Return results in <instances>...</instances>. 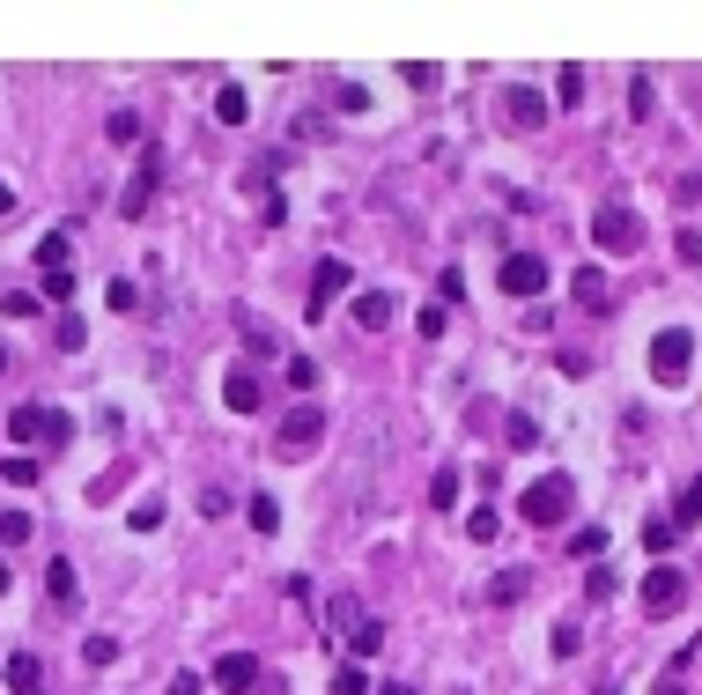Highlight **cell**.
<instances>
[{
  "label": "cell",
  "mask_w": 702,
  "mask_h": 695,
  "mask_svg": "<svg viewBox=\"0 0 702 695\" xmlns=\"http://www.w3.org/2000/svg\"><path fill=\"white\" fill-rule=\"evenodd\" d=\"M0 481H8V488H30V481H37V459H23V452L0 459Z\"/></svg>",
  "instance_id": "484cf974"
},
{
  "label": "cell",
  "mask_w": 702,
  "mask_h": 695,
  "mask_svg": "<svg viewBox=\"0 0 702 695\" xmlns=\"http://www.w3.org/2000/svg\"><path fill=\"white\" fill-rule=\"evenodd\" d=\"M37 695H45V688H37Z\"/></svg>",
  "instance_id": "681fc988"
},
{
  "label": "cell",
  "mask_w": 702,
  "mask_h": 695,
  "mask_svg": "<svg viewBox=\"0 0 702 695\" xmlns=\"http://www.w3.org/2000/svg\"><path fill=\"white\" fill-rule=\"evenodd\" d=\"M318 437H326V407H289L281 415V429H274V459H303V452H318Z\"/></svg>",
  "instance_id": "7a4b0ae2"
},
{
  "label": "cell",
  "mask_w": 702,
  "mask_h": 695,
  "mask_svg": "<svg viewBox=\"0 0 702 695\" xmlns=\"http://www.w3.org/2000/svg\"><path fill=\"white\" fill-rule=\"evenodd\" d=\"M503 119L518 126V134H540L547 126V97H533V89H510V104H503Z\"/></svg>",
  "instance_id": "8fae6325"
},
{
  "label": "cell",
  "mask_w": 702,
  "mask_h": 695,
  "mask_svg": "<svg viewBox=\"0 0 702 695\" xmlns=\"http://www.w3.org/2000/svg\"><path fill=\"white\" fill-rule=\"evenodd\" d=\"M45 444L60 452V444H74V415H60V407H45Z\"/></svg>",
  "instance_id": "d4e9b609"
},
{
  "label": "cell",
  "mask_w": 702,
  "mask_h": 695,
  "mask_svg": "<svg viewBox=\"0 0 702 695\" xmlns=\"http://www.w3.org/2000/svg\"><path fill=\"white\" fill-rule=\"evenodd\" d=\"M577 304L584 311H606V274L599 267H577Z\"/></svg>",
  "instance_id": "ac0fdd59"
},
{
  "label": "cell",
  "mask_w": 702,
  "mask_h": 695,
  "mask_svg": "<svg viewBox=\"0 0 702 695\" xmlns=\"http://www.w3.org/2000/svg\"><path fill=\"white\" fill-rule=\"evenodd\" d=\"M67 259H74L67 237H45V244H37V274H67Z\"/></svg>",
  "instance_id": "d6986e66"
},
{
  "label": "cell",
  "mask_w": 702,
  "mask_h": 695,
  "mask_svg": "<svg viewBox=\"0 0 702 695\" xmlns=\"http://www.w3.org/2000/svg\"><path fill=\"white\" fill-rule=\"evenodd\" d=\"M244 518H252V533H281V503L274 496H252V503H244Z\"/></svg>",
  "instance_id": "ffe728a7"
},
{
  "label": "cell",
  "mask_w": 702,
  "mask_h": 695,
  "mask_svg": "<svg viewBox=\"0 0 702 695\" xmlns=\"http://www.w3.org/2000/svg\"><path fill=\"white\" fill-rule=\"evenodd\" d=\"M37 673H45V666H37V651H15V659H8V688L15 695H37Z\"/></svg>",
  "instance_id": "9a60e30c"
},
{
  "label": "cell",
  "mask_w": 702,
  "mask_h": 695,
  "mask_svg": "<svg viewBox=\"0 0 702 695\" xmlns=\"http://www.w3.org/2000/svg\"><path fill=\"white\" fill-rule=\"evenodd\" d=\"M429 503H436V511H451V503H459V474H451V466L429 481Z\"/></svg>",
  "instance_id": "83f0119b"
},
{
  "label": "cell",
  "mask_w": 702,
  "mask_h": 695,
  "mask_svg": "<svg viewBox=\"0 0 702 695\" xmlns=\"http://www.w3.org/2000/svg\"><path fill=\"white\" fill-rule=\"evenodd\" d=\"M8 577H15V570H8V555H0V592H8Z\"/></svg>",
  "instance_id": "bcb514c9"
},
{
  "label": "cell",
  "mask_w": 702,
  "mask_h": 695,
  "mask_svg": "<svg viewBox=\"0 0 702 695\" xmlns=\"http://www.w3.org/2000/svg\"><path fill=\"white\" fill-rule=\"evenodd\" d=\"M0 311H8V318H30V311H37V296H30V289H15V296H0Z\"/></svg>",
  "instance_id": "ab89813d"
},
{
  "label": "cell",
  "mask_w": 702,
  "mask_h": 695,
  "mask_svg": "<svg viewBox=\"0 0 702 695\" xmlns=\"http://www.w3.org/2000/svg\"><path fill=\"white\" fill-rule=\"evenodd\" d=\"M156 185H163V148H141L134 178H126V193H119V215H126V222H141V215H148V200H156Z\"/></svg>",
  "instance_id": "277c9868"
},
{
  "label": "cell",
  "mask_w": 702,
  "mask_h": 695,
  "mask_svg": "<svg viewBox=\"0 0 702 695\" xmlns=\"http://www.w3.org/2000/svg\"><path fill=\"white\" fill-rule=\"evenodd\" d=\"M170 695H200V673H170Z\"/></svg>",
  "instance_id": "b9f144b4"
},
{
  "label": "cell",
  "mask_w": 702,
  "mask_h": 695,
  "mask_svg": "<svg viewBox=\"0 0 702 695\" xmlns=\"http://www.w3.org/2000/svg\"><path fill=\"white\" fill-rule=\"evenodd\" d=\"M104 134L126 148V141H141V119H134V111H111V119H104Z\"/></svg>",
  "instance_id": "4316f807"
},
{
  "label": "cell",
  "mask_w": 702,
  "mask_h": 695,
  "mask_svg": "<svg viewBox=\"0 0 702 695\" xmlns=\"http://www.w3.org/2000/svg\"><path fill=\"white\" fill-rule=\"evenodd\" d=\"M82 341H89V333H82V318H67V311H60V348L74 355V348H82Z\"/></svg>",
  "instance_id": "60d3db41"
},
{
  "label": "cell",
  "mask_w": 702,
  "mask_h": 695,
  "mask_svg": "<svg viewBox=\"0 0 702 695\" xmlns=\"http://www.w3.org/2000/svg\"><path fill=\"white\" fill-rule=\"evenodd\" d=\"M688 659H702V644H695V651H688Z\"/></svg>",
  "instance_id": "c3c4849f"
},
{
  "label": "cell",
  "mask_w": 702,
  "mask_h": 695,
  "mask_svg": "<svg viewBox=\"0 0 702 695\" xmlns=\"http://www.w3.org/2000/svg\"><path fill=\"white\" fill-rule=\"evenodd\" d=\"M348 259H318V267H311V318H326V304H333V296L340 289H348Z\"/></svg>",
  "instance_id": "9c48e42d"
},
{
  "label": "cell",
  "mask_w": 702,
  "mask_h": 695,
  "mask_svg": "<svg viewBox=\"0 0 702 695\" xmlns=\"http://www.w3.org/2000/svg\"><path fill=\"white\" fill-rule=\"evenodd\" d=\"M651 695H688V688H680V681H651Z\"/></svg>",
  "instance_id": "7bdbcfd3"
},
{
  "label": "cell",
  "mask_w": 702,
  "mask_h": 695,
  "mask_svg": "<svg viewBox=\"0 0 702 695\" xmlns=\"http://www.w3.org/2000/svg\"><path fill=\"white\" fill-rule=\"evenodd\" d=\"M222 126H244V119H252V104H244V89H222Z\"/></svg>",
  "instance_id": "f1b7e54d"
},
{
  "label": "cell",
  "mask_w": 702,
  "mask_h": 695,
  "mask_svg": "<svg viewBox=\"0 0 702 695\" xmlns=\"http://www.w3.org/2000/svg\"><path fill=\"white\" fill-rule=\"evenodd\" d=\"M0 370H8V348H0Z\"/></svg>",
  "instance_id": "7dc6e473"
},
{
  "label": "cell",
  "mask_w": 702,
  "mask_h": 695,
  "mask_svg": "<svg viewBox=\"0 0 702 695\" xmlns=\"http://www.w3.org/2000/svg\"><path fill=\"white\" fill-rule=\"evenodd\" d=\"M414 333H422V341H436V333H444V304H429L422 318H414Z\"/></svg>",
  "instance_id": "f35d334b"
},
{
  "label": "cell",
  "mask_w": 702,
  "mask_h": 695,
  "mask_svg": "<svg viewBox=\"0 0 702 695\" xmlns=\"http://www.w3.org/2000/svg\"><path fill=\"white\" fill-rule=\"evenodd\" d=\"M503 437H510V452H533V444H540V422H533V415H510Z\"/></svg>",
  "instance_id": "44dd1931"
},
{
  "label": "cell",
  "mask_w": 702,
  "mask_h": 695,
  "mask_svg": "<svg viewBox=\"0 0 702 695\" xmlns=\"http://www.w3.org/2000/svg\"><path fill=\"white\" fill-rule=\"evenodd\" d=\"M569 555H577V562H599V555H606V533H599V525H584V533H569Z\"/></svg>",
  "instance_id": "7402d4cb"
},
{
  "label": "cell",
  "mask_w": 702,
  "mask_h": 695,
  "mask_svg": "<svg viewBox=\"0 0 702 695\" xmlns=\"http://www.w3.org/2000/svg\"><path fill=\"white\" fill-rule=\"evenodd\" d=\"M377 681H370V673L363 666H340V681H333V695H370Z\"/></svg>",
  "instance_id": "4dcf8cb0"
},
{
  "label": "cell",
  "mask_w": 702,
  "mask_h": 695,
  "mask_svg": "<svg viewBox=\"0 0 702 695\" xmlns=\"http://www.w3.org/2000/svg\"><path fill=\"white\" fill-rule=\"evenodd\" d=\"M673 540H680V525H673V518H651V525H643V548H651V555H666Z\"/></svg>",
  "instance_id": "cb8c5ba5"
},
{
  "label": "cell",
  "mask_w": 702,
  "mask_h": 695,
  "mask_svg": "<svg viewBox=\"0 0 702 695\" xmlns=\"http://www.w3.org/2000/svg\"><path fill=\"white\" fill-rule=\"evenodd\" d=\"M82 659H89V666H111V659H119V636H89Z\"/></svg>",
  "instance_id": "1f68e13d"
},
{
  "label": "cell",
  "mask_w": 702,
  "mask_h": 695,
  "mask_svg": "<svg viewBox=\"0 0 702 695\" xmlns=\"http://www.w3.org/2000/svg\"><path fill=\"white\" fill-rule=\"evenodd\" d=\"M8 437L15 444H37V437H45V407H15V415H8Z\"/></svg>",
  "instance_id": "2e32d148"
},
{
  "label": "cell",
  "mask_w": 702,
  "mask_h": 695,
  "mask_svg": "<svg viewBox=\"0 0 702 695\" xmlns=\"http://www.w3.org/2000/svg\"><path fill=\"white\" fill-rule=\"evenodd\" d=\"M45 599L52 607H74V599H82V585H74V562L60 555V562H45Z\"/></svg>",
  "instance_id": "5bb4252c"
},
{
  "label": "cell",
  "mask_w": 702,
  "mask_h": 695,
  "mask_svg": "<svg viewBox=\"0 0 702 695\" xmlns=\"http://www.w3.org/2000/svg\"><path fill=\"white\" fill-rule=\"evenodd\" d=\"M569 503H577V488H569V474H540V481H533V488L518 496V518L547 533V525H562V518H569Z\"/></svg>",
  "instance_id": "6da1fadb"
},
{
  "label": "cell",
  "mask_w": 702,
  "mask_h": 695,
  "mask_svg": "<svg viewBox=\"0 0 702 695\" xmlns=\"http://www.w3.org/2000/svg\"><path fill=\"white\" fill-rule=\"evenodd\" d=\"M592 244H599V252H636V244H643V222L629 208H599L592 215Z\"/></svg>",
  "instance_id": "5b68a950"
},
{
  "label": "cell",
  "mask_w": 702,
  "mask_h": 695,
  "mask_svg": "<svg viewBox=\"0 0 702 695\" xmlns=\"http://www.w3.org/2000/svg\"><path fill=\"white\" fill-rule=\"evenodd\" d=\"M377 695H414V688H407V681H392V688H377Z\"/></svg>",
  "instance_id": "f6af8a7d"
},
{
  "label": "cell",
  "mask_w": 702,
  "mask_h": 695,
  "mask_svg": "<svg viewBox=\"0 0 702 695\" xmlns=\"http://www.w3.org/2000/svg\"><path fill=\"white\" fill-rule=\"evenodd\" d=\"M584 599H592V607H599V599H614V577H606V570H584Z\"/></svg>",
  "instance_id": "74e56055"
},
{
  "label": "cell",
  "mask_w": 702,
  "mask_h": 695,
  "mask_svg": "<svg viewBox=\"0 0 702 695\" xmlns=\"http://www.w3.org/2000/svg\"><path fill=\"white\" fill-rule=\"evenodd\" d=\"M259 673H267V666H259L252 651H222V659H215V688H222V695H252Z\"/></svg>",
  "instance_id": "ba28073f"
},
{
  "label": "cell",
  "mask_w": 702,
  "mask_h": 695,
  "mask_svg": "<svg viewBox=\"0 0 702 695\" xmlns=\"http://www.w3.org/2000/svg\"><path fill=\"white\" fill-rule=\"evenodd\" d=\"M15 215V193H8V185H0V222H8Z\"/></svg>",
  "instance_id": "ee69618b"
},
{
  "label": "cell",
  "mask_w": 702,
  "mask_h": 695,
  "mask_svg": "<svg viewBox=\"0 0 702 695\" xmlns=\"http://www.w3.org/2000/svg\"><path fill=\"white\" fill-rule=\"evenodd\" d=\"M555 89H562V104H584V67L562 60V67H555Z\"/></svg>",
  "instance_id": "603a6c76"
},
{
  "label": "cell",
  "mask_w": 702,
  "mask_h": 695,
  "mask_svg": "<svg viewBox=\"0 0 702 695\" xmlns=\"http://www.w3.org/2000/svg\"><path fill=\"white\" fill-rule=\"evenodd\" d=\"M348 636H355V659H370V651H377V644H385V629H377V622H355Z\"/></svg>",
  "instance_id": "e575fe53"
},
{
  "label": "cell",
  "mask_w": 702,
  "mask_h": 695,
  "mask_svg": "<svg viewBox=\"0 0 702 695\" xmlns=\"http://www.w3.org/2000/svg\"><path fill=\"white\" fill-rule=\"evenodd\" d=\"M688 363H695V333L688 326H666L651 341V378L658 385H680V378H688Z\"/></svg>",
  "instance_id": "3957f363"
},
{
  "label": "cell",
  "mask_w": 702,
  "mask_h": 695,
  "mask_svg": "<svg viewBox=\"0 0 702 695\" xmlns=\"http://www.w3.org/2000/svg\"><path fill=\"white\" fill-rule=\"evenodd\" d=\"M643 614H680V599H688V570H643Z\"/></svg>",
  "instance_id": "8992f818"
},
{
  "label": "cell",
  "mask_w": 702,
  "mask_h": 695,
  "mask_svg": "<svg viewBox=\"0 0 702 695\" xmlns=\"http://www.w3.org/2000/svg\"><path fill=\"white\" fill-rule=\"evenodd\" d=\"M392 311H400V304H392L385 289H363V296H355V326H363V333H385Z\"/></svg>",
  "instance_id": "7c38bea8"
},
{
  "label": "cell",
  "mask_w": 702,
  "mask_h": 695,
  "mask_svg": "<svg viewBox=\"0 0 702 695\" xmlns=\"http://www.w3.org/2000/svg\"><path fill=\"white\" fill-rule=\"evenodd\" d=\"M259 400H267V392H259L252 370H230V378H222V407H230V415H259Z\"/></svg>",
  "instance_id": "30bf717a"
},
{
  "label": "cell",
  "mask_w": 702,
  "mask_h": 695,
  "mask_svg": "<svg viewBox=\"0 0 702 695\" xmlns=\"http://www.w3.org/2000/svg\"><path fill=\"white\" fill-rule=\"evenodd\" d=\"M673 252H680V267H702V230H680Z\"/></svg>",
  "instance_id": "8d00e7d4"
},
{
  "label": "cell",
  "mask_w": 702,
  "mask_h": 695,
  "mask_svg": "<svg viewBox=\"0 0 702 695\" xmlns=\"http://www.w3.org/2000/svg\"><path fill=\"white\" fill-rule=\"evenodd\" d=\"M37 296H52V304H67V296H74V274H37Z\"/></svg>",
  "instance_id": "836d02e7"
},
{
  "label": "cell",
  "mask_w": 702,
  "mask_h": 695,
  "mask_svg": "<svg viewBox=\"0 0 702 695\" xmlns=\"http://www.w3.org/2000/svg\"><path fill=\"white\" fill-rule=\"evenodd\" d=\"M289 385H296V392L318 385V363H311V355H289Z\"/></svg>",
  "instance_id": "d590c367"
},
{
  "label": "cell",
  "mask_w": 702,
  "mask_h": 695,
  "mask_svg": "<svg viewBox=\"0 0 702 695\" xmlns=\"http://www.w3.org/2000/svg\"><path fill=\"white\" fill-rule=\"evenodd\" d=\"M673 525H680V533H688V525H702V474H695L688 488H680V503H673Z\"/></svg>",
  "instance_id": "e0dca14e"
},
{
  "label": "cell",
  "mask_w": 702,
  "mask_h": 695,
  "mask_svg": "<svg viewBox=\"0 0 702 695\" xmlns=\"http://www.w3.org/2000/svg\"><path fill=\"white\" fill-rule=\"evenodd\" d=\"M15 540H30V518L23 511H0V548H15Z\"/></svg>",
  "instance_id": "d6a6232c"
},
{
  "label": "cell",
  "mask_w": 702,
  "mask_h": 695,
  "mask_svg": "<svg viewBox=\"0 0 702 695\" xmlns=\"http://www.w3.org/2000/svg\"><path fill=\"white\" fill-rule=\"evenodd\" d=\"M525 592H533V570H503V577H488L481 599H488V607H518Z\"/></svg>",
  "instance_id": "4fadbf2b"
},
{
  "label": "cell",
  "mask_w": 702,
  "mask_h": 695,
  "mask_svg": "<svg viewBox=\"0 0 702 695\" xmlns=\"http://www.w3.org/2000/svg\"><path fill=\"white\" fill-rule=\"evenodd\" d=\"M496 281H503V296H540L547 289V259L540 252H510Z\"/></svg>",
  "instance_id": "52a82bcc"
},
{
  "label": "cell",
  "mask_w": 702,
  "mask_h": 695,
  "mask_svg": "<svg viewBox=\"0 0 702 695\" xmlns=\"http://www.w3.org/2000/svg\"><path fill=\"white\" fill-rule=\"evenodd\" d=\"M584 651V629L577 622H555V659H577Z\"/></svg>",
  "instance_id": "f546056e"
}]
</instances>
